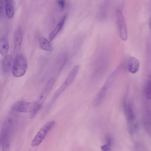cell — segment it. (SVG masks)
Masks as SVG:
<instances>
[{"label":"cell","mask_w":151,"mask_h":151,"mask_svg":"<svg viewBox=\"0 0 151 151\" xmlns=\"http://www.w3.org/2000/svg\"><path fill=\"white\" fill-rule=\"evenodd\" d=\"M6 14L9 19L12 18L14 14V7L13 0H4Z\"/></svg>","instance_id":"cell-14"},{"label":"cell","mask_w":151,"mask_h":151,"mask_svg":"<svg viewBox=\"0 0 151 151\" xmlns=\"http://www.w3.org/2000/svg\"><path fill=\"white\" fill-rule=\"evenodd\" d=\"M67 17V15H65L60 19L56 26L51 32L49 36L50 40L52 41L55 37L62 29Z\"/></svg>","instance_id":"cell-11"},{"label":"cell","mask_w":151,"mask_h":151,"mask_svg":"<svg viewBox=\"0 0 151 151\" xmlns=\"http://www.w3.org/2000/svg\"><path fill=\"white\" fill-rule=\"evenodd\" d=\"M55 124V121L51 120L44 125L33 139L31 143V146L35 147L39 145Z\"/></svg>","instance_id":"cell-5"},{"label":"cell","mask_w":151,"mask_h":151,"mask_svg":"<svg viewBox=\"0 0 151 151\" xmlns=\"http://www.w3.org/2000/svg\"><path fill=\"white\" fill-rule=\"evenodd\" d=\"M55 80L51 78L47 83L40 94L37 101L35 102L34 107L30 112L29 118L32 119L38 113L55 83Z\"/></svg>","instance_id":"cell-2"},{"label":"cell","mask_w":151,"mask_h":151,"mask_svg":"<svg viewBox=\"0 0 151 151\" xmlns=\"http://www.w3.org/2000/svg\"><path fill=\"white\" fill-rule=\"evenodd\" d=\"M144 123L146 131L151 136V119L149 118L145 119Z\"/></svg>","instance_id":"cell-19"},{"label":"cell","mask_w":151,"mask_h":151,"mask_svg":"<svg viewBox=\"0 0 151 151\" xmlns=\"http://www.w3.org/2000/svg\"><path fill=\"white\" fill-rule=\"evenodd\" d=\"M145 91L147 97L151 100V76L147 82L145 86Z\"/></svg>","instance_id":"cell-18"},{"label":"cell","mask_w":151,"mask_h":151,"mask_svg":"<svg viewBox=\"0 0 151 151\" xmlns=\"http://www.w3.org/2000/svg\"><path fill=\"white\" fill-rule=\"evenodd\" d=\"M56 3L59 9L63 10L65 6L66 2L65 0H56Z\"/></svg>","instance_id":"cell-20"},{"label":"cell","mask_w":151,"mask_h":151,"mask_svg":"<svg viewBox=\"0 0 151 151\" xmlns=\"http://www.w3.org/2000/svg\"><path fill=\"white\" fill-rule=\"evenodd\" d=\"M23 39L22 31L21 28H18L15 31L14 35V49L15 51H17L20 50Z\"/></svg>","instance_id":"cell-10"},{"label":"cell","mask_w":151,"mask_h":151,"mask_svg":"<svg viewBox=\"0 0 151 151\" xmlns=\"http://www.w3.org/2000/svg\"><path fill=\"white\" fill-rule=\"evenodd\" d=\"M27 68V61L25 56L22 54L16 55L12 70L14 76L17 77L23 76L25 73Z\"/></svg>","instance_id":"cell-3"},{"label":"cell","mask_w":151,"mask_h":151,"mask_svg":"<svg viewBox=\"0 0 151 151\" xmlns=\"http://www.w3.org/2000/svg\"><path fill=\"white\" fill-rule=\"evenodd\" d=\"M149 26L150 27L151 30V17L150 19V22H149Z\"/></svg>","instance_id":"cell-22"},{"label":"cell","mask_w":151,"mask_h":151,"mask_svg":"<svg viewBox=\"0 0 151 151\" xmlns=\"http://www.w3.org/2000/svg\"><path fill=\"white\" fill-rule=\"evenodd\" d=\"M71 83L66 78L61 85L55 93L51 102L50 104L53 103Z\"/></svg>","instance_id":"cell-13"},{"label":"cell","mask_w":151,"mask_h":151,"mask_svg":"<svg viewBox=\"0 0 151 151\" xmlns=\"http://www.w3.org/2000/svg\"><path fill=\"white\" fill-rule=\"evenodd\" d=\"M123 106L129 129L130 133L132 134L135 131L137 126L134 112L131 103L126 98L124 101Z\"/></svg>","instance_id":"cell-4"},{"label":"cell","mask_w":151,"mask_h":151,"mask_svg":"<svg viewBox=\"0 0 151 151\" xmlns=\"http://www.w3.org/2000/svg\"><path fill=\"white\" fill-rule=\"evenodd\" d=\"M39 41L40 47L42 50L47 51H51L52 50V47L51 43L45 38L40 37L39 38Z\"/></svg>","instance_id":"cell-16"},{"label":"cell","mask_w":151,"mask_h":151,"mask_svg":"<svg viewBox=\"0 0 151 151\" xmlns=\"http://www.w3.org/2000/svg\"><path fill=\"white\" fill-rule=\"evenodd\" d=\"M9 45L7 40L4 37L0 39V52L1 55H6L9 50Z\"/></svg>","instance_id":"cell-15"},{"label":"cell","mask_w":151,"mask_h":151,"mask_svg":"<svg viewBox=\"0 0 151 151\" xmlns=\"http://www.w3.org/2000/svg\"><path fill=\"white\" fill-rule=\"evenodd\" d=\"M115 75L112 73L94 98L93 104L95 106H99L101 103L106 93L113 82Z\"/></svg>","instance_id":"cell-7"},{"label":"cell","mask_w":151,"mask_h":151,"mask_svg":"<svg viewBox=\"0 0 151 151\" xmlns=\"http://www.w3.org/2000/svg\"><path fill=\"white\" fill-rule=\"evenodd\" d=\"M111 145L106 144L101 147V150L103 151H109L110 150Z\"/></svg>","instance_id":"cell-21"},{"label":"cell","mask_w":151,"mask_h":151,"mask_svg":"<svg viewBox=\"0 0 151 151\" xmlns=\"http://www.w3.org/2000/svg\"><path fill=\"white\" fill-rule=\"evenodd\" d=\"M35 103L24 101H19L13 105L12 109L15 112H31L34 107Z\"/></svg>","instance_id":"cell-8"},{"label":"cell","mask_w":151,"mask_h":151,"mask_svg":"<svg viewBox=\"0 0 151 151\" xmlns=\"http://www.w3.org/2000/svg\"><path fill=\"white\" fill-rule=\"evenodd\" d=\"M139 67V62L137 58L134 57L129 58L128 64V69L129 72L133 74L136 73Z\"/></svg>","instance_id":"cell-12"},{"label":"cell","mask_w":151,"mask_h":151,"mask_svg":"<svg viewBox=\"0 0 151 151\" xmlns=\"http://www.w3.org/2000/svg\"><path fill=\"white\" fill-rule=\"evenodd\" d=\"M68 59V55L66 52L62 53L58 58L57 63L59 70H61L65 64Z\"/></svg>","instance_id":"cell-17"},{"label":"cell","mask_w":151,"mask_h":151,"mask_svg":"<svg viewBox=\"0 0 151 151\" xmlns=\"http://www.w3.org/2000/svg\"><path fill=\"white\" fill-rule=\"evenodd\" d=\"M116 17L119 36L122 40L125 41L128 37L127 28L123 13L120 9L116 10Z\"/></svg>","instance_id":"cell-6"},{"label":"cell","mask_w":151,"mask_h":151,"mask_svg":"<svg viewBox=\"0 0 151 151\" xmlns=\"http://www.w3.org/2000/svg\"><path fill=\"white\" fill-rule=\"evenodd\" d=\"M14 62L12 57L10 55H6L4 58L2 64L3 71L7 73L12 70Z\"/></svg>","instance_id":"cell-9"},{"label":"cell","mask_w":151,"mask_h":151,"mask_svg":"<svg viewBox=\"0 0 151 151\" xmlns=\"http://www.w3.org/2000/svg\"><path fill=\"white\" fill-rule=\"evenodd\" d=\"M17 120V115L12 112L3 122L0 135V144L3 151L9 150L11 142L16 129Z\"/></svg>","instance_id":"cell-1"}]
</instances>
